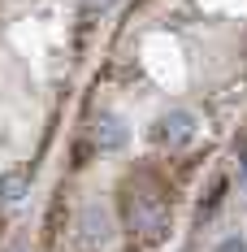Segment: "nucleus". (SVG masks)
<instances>
[{
  "label": "nucleus",
  "mask_w": 247,
  "mask_h": 252,
  "mask_svg": "<svg viewBox=\"0 0 247 252\" xmlns=\"http://www.w3.org/2000/svg\"><path fill=\"white\" fill-rule=\"evenodd\" d=\"M169 209H173V196H165V187L139 170L122 183L117 191V213H122V230L139 244H161L169 235Z\"/></svg>",
  "instance_id": "nucleus-1"
},
{
  "label": "nucleus",
  "mask_w": 247,
  "mask_h": 252,
  "mask_svg": "<svg viewBox=\"0 0 247 252\" xmlns=\"http://www.w3.org/2000/svg\"><path fill=\"white\" fill-rule=\"evenodd\" d=\"M195 135V118L187 113V109H169V113H161L156 122H152L148 139L156 148H182L187 139Z\"/></svg>",
  "instance_id": "nucleus-2"
},
{
  "label": "nucleus",
  "mask_w": 247,
  "mask_h": 252,
  "mask_svg": "<svg viewBox=\"0 0 247 252\" xmlns=\"http://www.w3.org/2000/svg\"><path fill=\"white\" fill-rule=\"evenodd\" d=\"M91 144H96L100 152H117L126 144V126L117 113H100L96 126H91Z\"/></svg>",
  "instance_id": "nucleus-3"
},
{
  "label": "nucleus",
  "mask_w": 247,
  "mask_h": 252,
  "mask_svg": "<svg viewBox=\"0 0 247 252\" xmlns=\"http://www.w3.org/2000/svg\"><path fill=\"white\" fill-rule=\"evenodd\" d=\"M26 187H30V174H26V170H9V174H0V200H4V204H18L26 196Z\"/></svg>",
  "instance_id": "nucleus-4"
},
{
  "label": "nucleus",
  "mask_w": 247,
  "mask_h": 252,
  "mask_svg": "<svg viewBox=\"0 0 247 252\" xmlns=\"http://www.w3.org/2000/svg\"><path fill=\"white\" fill-rule=\"evenodd\" d=\"M225 187H230L225 178H213V187H208V200H199V222H204V218H213V213L221 209V200H225Z\"/></svg>",
  "instance_id": "nucleus-5"
},
{
  "label": "nucleus",
  "mask_w": 247,
  "mask_h": 252,
  "mask_svg": "<svg viewBox=\"0 0 247 252\" xmlns=\"http://www.w3.org/2000/svg\"><path fill=\"white\" fill-rule=\"evenodd\" d=\"M217 252H247V239L243 235H225L221 244H217Z\"/></svg>",
  "instance_id": "nucleus-6"
},
{
  "label": "nucleus",
  "mask_w": 247,
  "mask_h": 252,
  "mask_svg": "<svg viewBox=\"0 0 247 252\" xmlns=\"http://www.w3.org/2000/svg\"><path fill=\"white\" fill-rule=\"evenodd\" d=\"M9 252H22V248H9Z\"/></svg>",
  "instance_id": "nucleus-7"
}]
</instances>
